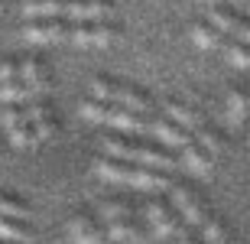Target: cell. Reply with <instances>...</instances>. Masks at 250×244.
I'll use <instances>...</instances> for the list:
<instances>
[{"label":"cell","mask_w":250,"mask_h":244,"mask_svg":"<svg viewBox=\"0 0 250 244\" xmlns=\"http://www.w3.org/2000/svg\"><path fill=\"white\" fill-rule=\"evenodd\" d=\"M23 36L36 46H56V43H65L72 36V23L62 17H36V20H26Z\"/></svg>","instance_id":"6da1fadb"},{"label":"cell","mask_w":250,"mask_h":244,"mask_svg":"<svg viewBox=\"0 0 250 244\" xmlns=\"http://www.w3.org/2000/svg\"><path fill=\"white\" fill-rule=\"evenodd\" d=\"M146 222L149 228H153V235L163 238V241H172V238H179L182 231H186V222L179 218V212L169 202H163V199H156V202H149L146 205Z\"/></svg>","instance_id":"7a4b0ae2"},{"label":"cell","mask_w":250,"mask_h":244,"mask_svg":"<svg viewBox=\"0 0 250 244\" xmlns=\"http://www.w3.org/2000/svg\"><path fill=\"white\" fill-rule=\"evenodd\" d=\"M172 199H169V205L179 212V218L186 222L188 228H198L208 218V205H205V199L195 192L192 186H169Z\"/></svg>","instance_id":"3957f363"},{"label":"cell","mask_w":250,"mask_h":244,"mask_svg":"<svg viewBox=\"0 0 250 244\" xmlns=\"http://www.w3.org/2000/svg\"><path fill=\"white\" fill-rule=\"evenodd\" d=\"M72 43L84 49H101V46H111L114 39H117V26L107 23V20H78L72 26Z\"/></svg>","instance_id":"277c9868"},{"label":"cell","mask_w":250,"mask_h":244,"mask_svg":"<svg viewBox=\"0 0 250 244\" xmlns=\"http://www.w3.org/2000/svg\"><path fill=\"white\" fill-rule=\"evenodd\" d=\"M146 133H153V140H156L159 147H166V150H182V147L192 140V133H188L186 127H179L176 121H169L166 114L146 121Z\"/></svg>","instance_id":"5b68a950"},{"label":"cell","mask_w":250,"mask_h":244,"mask_svg":"<svg viewBox=\"0 0 250 244\" xmlns=\"http://www.w3.org/2000/svg\"><path fill=\"white\" fill-rule=\"evenodd\" d=\"M68 238H72V244H111L104 225L88 212H78L68 218Z\"/></svg>","instance_id":"8992f818"},{"label":"cell","mask_w":250,"mask_h":244,"mask_svg":"<svg viewBox=\"0 0 250 244\" xmlns=\"http://www.w3.org/2000/svg\"><path fill=\"white\" fill-rule=\"evenodd\" d=\"M17 72H20V82H23V88H26L29 101H33V98H46V94H49V72H46V66H42L39 59H33V56L20 59Z\"/></svg>","instance_id":"52a82bcc"},{"label":"cell","mask_w":250,"mask_h":244,"mask_svg":"<svg viewBox=\"0 0 250 244\" xmlns=\"http://www.w3.org/2000/svg\"><path fill=\"white\" fill-rule=\"evenodd\" d=\"M26 121L33 124V131L39 133L42 143L52 140L59 133V114H56V108L49 101H42V98H33V101L26 104Z\"/></svg>","instance_id":"ba28073f"},{"label":"cell","mask_w":250,"mask_h":244,"mask_svg":"<svg viewBox=\"0 0 250 244\" xmlns=\"http://www.w3.org/2000/svg\"><path fill=\"white\" fill-rule=\"evenodd\" d=\"M130 186H133V189H143V192H166V189L172 186V176H169V169L140 166V163H133Z\"/></svg>","instance_id":"9c48e42d"},{"label":"cell","mask_w":250,"mask_h":244,"mask_svg":"<svg viewBox=\"0 0 250 244\" xmlns=\"http://www.w3.org/2000/svg\"><path fill=\"white\" fill-rule=\"evenodd\" d=\"M114 17V0H68L65 20H111Z\"/></svg>","instance_id":"30bf717a"},{"label":"cell","mask_w":250,"mask_h":244,"mask_svg":"<svg viewBox=\"0 0 250 244\" xmlns=\"http://www.w3.org/2000/svg\"><path fill=\"white\" fill-rule=\"evenodd\" d=\"M163 111H166V117L169 121H176L179 127H186L188 133H195L198 127L205 124V114L195 108V104H188V101H179V98H169L166 104H163Z\"/></svg>","instance_id":"8fae6325"},{"label":"cell","mask_w":250,"mask_h":244,"mask_svg":"<svg viewBox=\"0 0 250 244\" xmlns=\"http://www.w3.org/2000/svg\"><path fill=\"white\" fill-rule=\"evenodd\" d=\"M94 173H98V179H104V182H114V186H130V173H133V163L127 160H117V156H98L94 160Z\"/></svg>","instance_id":"7c38bea8"},{"label":"cell","mask_w":250,"mask_h":244,"mask_svg":"<svg viewBox=\"0 0 250 244\" xmlns=\"http://www.w3.org/2000/svg\"><path fill=\"white\" fill-rule=\"evenodd\" d=\"M104 231L111 241H121V244H140L146 238L143 225L137 222V215H124V218H114V222H104Z\"/></svg>","instance_id":"4fadbf2b"},{"label":"cell","mask_w":250,"mask_h":244,"mask_svg":"<svg viewBox=\"0 0 250 244\" xmlns=\"http://www.w3.org/2000/svg\"><path fill=\"white\" fill-rule=\"evenodd\" d=\"M133 163H140V166H156V169H172V166H176L172 153H169L166 147H159L156 140H146V137H140Z\"/></svg>","instance_id":"5bb4252c"},{"label":"cell","mask_w":250,"mask_h":244,"mask_svg":"<svg viewBox=\"0 0 250 244\" xmlns=\"http://www.w3.org/2000/svg\"><path fill=\"white\" fill-rule=\"evenodd\" d=\"M146 121H149L146 114L121 108V104H114L111 114H107V124H111L117 133H146Z\"/></svg>","instance_id":"9a60e30c"},{"label":"cell","mask_w":250,"mask_h":244,"mask_svg":"<svg viewBox=\"0 0 250 244\" xmlns=\"http://www.w3.org/2000/svg\"><path fill=\"white\" fill-rule=\"evenodd\" d=\"M182 166L188 169V173H195V176H211V169H214V156L205 147H198L195 143V137L182 147Z\"/></svg>","instance_id":"2e32d148"},{"label":"cell","mask_w":250,"mask_h":244,"mask_svg":"<svg viewBox=\"0 0 250 244\" xmlns=\"http://www.w3.org/2000/svg\"><path fill=\"white\" fill-rule=\"evenodd\" d=\"M198 238H202L205 244H237L234 235H231V228L224 225L218 215H211V212H208V218L198 225Z\"/></svg>","instance_id":"e0dca14e"},{"label":"cell","mask_w":250,"mask_h":244,"mask_svg":"<svg viewBox=\"0 0 250 244\" xmlns=\"http://www.w3.org/2000/svg\"><path fill=\"white\" fill-rule=\"evenodd\" d=\"M68 10V0H23V17L36 20V17H62Z\"/></svg>","instance_id":"ac0fdd59"},{"label":"cell","mask_w":250,"mask_h":244,"mask_svg":"<svg viewBox=\"0 0 250 244\" xmlns=\"http://www.w3.org/2000/svg\"><path fill=\"white\" fill-rule=\"evenodd\" d=\"M188 36H192V43H195L198 49H205V52H214V49H221V46H224V33H218V29H214L208 20L195 23Z\"/></svg>","instance_id":"d6986e66"},{"label":"cell","mask_w":250,"mask_h":244,"mask_svg":"<svg viewBox=\"0 0 250 244\" xmlns=\"http://www.w3.org/2000/svg\"><path fill=\"white\" fill-rule=\"evenodd\" d=\"M117 104H121V108H130V111H140V114L153 111V98H149L143 88H137V85H121Z\"/></svg>","instance_id":"ffe728a7"},{"label":"cell","mask_w":250,"mask_h":244,"mask_svg":"<svg viewBox=\"0 0 250 244\" xmlns=\"http://www.w3.org/2000/svg\"><path fill=\"white\" fill-rule=\"evenodd\" d=\"M192 137H195V143H198V147H205V150L211 153L214 160H218V156L224 153V147H228V140H224V133L218 131V127H211L208 121H205L202 127H198V131L192 133Z\"/></svg>","instance_id":"44dd1931"},{"label":"cell","mask_w":250,"mask_h":244,"mask_svg":"<svg viewBox=\"0 0 250 244\" xmlns=\"http://www.w3.org/2000/svg\"><path fill=\"white\" fill-rule=\"evenodd\" d=\"M241 17H244V13H241ZM241 17H237V10L228 7L224 0H221V3H211V10H208V23H211L218 33H231Z\"/></svg>","instance_id":"7402d4cb"},{"label":"cell","mask_w":250,"mask_h":244,"mask_svg":"<svg viewBox=\"0 0 250 244\" xmlns=\"http://www.w3.org/2000/svg\"><path fill=\"white\" fill-rule=\"evenodd\" d=\"M29 225L23 218H3L0 215V241H10V244H23L29 241Z\"/></svg>","instance_id":"603a6c76"},{"label":"cell","mask_w":250,"mask_h":244,"mask_svg":"<svg viewBox=\"0 0 250 244\" xmlns=\"http://www.w3.org/2000/svg\"><path fill=\"white\" fill-rule=\"evenodd\" d=\"M247 111H250L247 88H231L228 91V117H231V124H244L247 121Z\"/></svg>","instance_id":"cb8c5ba5"},{"label":"cell","mask_w":250,"mask_h":244,"mask_svg":"<svg viewBox=\"0 0 250 244\" xmlns=\"http://www.w3.org/2000/svg\"><path fill=\"white\" fill-rule=\"evenodd\" d=\"M111 108H114L111 101H101V98L88 94V98L82 101V108H78V111H82L84 121H91V124H107V114H111Z\"/></svg>","instance_id":"d4e9b609"},{"label":"cell","mask_w":250,"mask_h":244,"mask_svg":"<svg viewBox=\"0 0 250 244\" xmlns=\"http://www.w3.org/2000/svg\"><path fill=\"white\" fill-rule=\"evenodd\" d=\"M0 215L3 218H23V222H26L29 205L20 196H13V192H0Z\"/></svg>","instance_id":"484cf974"},{"label":"cell","mask_w":250,"mask_h":244,"mask_svg":"<svg viewBox=\"0 0 250 244\" xmlns=\"http://www.w3.org/2000/svg\"><path fill=\"white\" fill-rule=\"evenodd\" d=\"M121 85H124V82H117V78L98 75V78L91 82V94H94V98H101V101H111V104H117V94H121Z\"/></svg>","instance_id":"4316f807"},{"label":"cell","mask_w":250,"mask_h":244,"mask_svg":"<svg viewBox=\"0 0 250 244\" xmlns=\"http://www.w3.org/2000/svg\"><path fill=\"white\" fill-rule=\"evenodd\" d=\"M228 62H231L234 68L247 72V66H250V49H247V43H241V39H231V43H228Z\"/></svg>","instance_id":"83f0119b"},{"label":"cell","mask_w":250,"mask_h":244,"mask_svg":"<svg viewBox=\"0 0 250 244\" xmlns=\"http://www.w3.org/2000/svg\"><path fill=\"white\" fill-rule=\"evenodd\" d=\"M124 215H133V205L127 199H107L101 205V218L104 222H114V218H124Z\"/></svg>","instance_id":"f1b7e54d"},{"label":"cell","mask_w":250,"mask_h":244,"mask_svg":"<svg viewBox=\"0 0 250 244\" xmlns=\"http://www.w3.org/2000/svg\"><path fill=\"white\" fill-rule=\"evenodd\" d=\"M172 244H205V241L195 235V231H188V228H186V231H182L179 238H172Z\"/></svg>","instance_id":"f546056e"},{"label":"cell","mask_w":250,"mask_h":244,"mask_svg":"<svg viewBox=\"0 0 250 244\" xmlns=\"http://www.w3.org/2000/svg\"><path fill=\"white\" fill-rule=\"evenodd\" d=\"M0 163H7V143H3V137H0Z\"/></svg>","instance_id":"4dcf8cb0"},{"label":"cell","mask_w":250,"mask_h":244,"mask_svg":"<svg viewBox=\"0 0 250 244\" xmlns=\"http://www.w3.org/2000/svg\"><path fill=\"white\" fill-rule=\"evenodd\" d=\"M208 3H221V0H208Z\"/></svg>","instance_id":"1f68e13d"},{"label":"cell","mask_w":250,"mask_h":244,"mask_svg":"<svg viewBox=\"0 0 250 244\" xmlns=\"http://www.w3.org/2000/svg\"><path fill=\"white\" fill-rule=\"evenodd\" d=\"M234 3H247V0H234Z\"/></svg>","instance_id":"d6a6232c"},{"label":"cell","mask_w":250,"mask_h":244,"mask_svg":"<svg viewBox=\"0 0 250 244\" xmlns=\"http://www.w3.org/2000/svg\"><path fill=\"white\" fill-rule=\"evenodd\" d=\"M0 244H10V241H0Z\"/></svg>","instance_id":"836d02e7"}]
</instances>
